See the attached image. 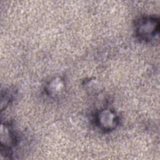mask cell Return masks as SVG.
Instances as JSON below:
<instances>
[{
  "label": "cell",
  "instance_id": "obj_1",
  "mask_svg": "<svg viewBox=\"0 0 160 160\" xmlns=\"http://www.w3.org/2000/svg\"><path fill=\"white\" fill-rule=\"evenodd\" d=\"M159 19L156 16L139 18L135 23V34L141 41L150 42L158 36Z\"/></svg>",
  "mask_w": 160,
  "mask_h": 160
},
{
  "label": "cell",
  "instance_id": "obj_2",
  "mask_svg": "<svg viewBox=\"0 0 160 160\" xmlns=\"http://www.w3.org/2000/svg\"><path fill=\"white\" fill-rule=\"evenodd\" d=\"M95 123L99 129L108 132L114 130L119 125V116L110 108H103L98 111L95 115Z\"/></svg>",
  "mask_w": 160,
  "mask_h": 160
},
{
  "label": "cell",
  "instance_id": "obj_3",
  "mask_svg": "<svg viewBox=\"0 0 160 160\" xmlns=\"http://www.w3.org/2000/svg\"><path fill=\"white\" fill-rule=\"evenodd\" d=\"M0 141L1 153L10 158L12 155L13 148L17 145L18 139L13 128L8 122H1Z\"/></svg>",
  "mask_w": 160,
  "mask_h": 160
},
{
  "label": "cell",
  "instance_id": "obj_4",
  "mask_svg": "<svg viewBox=\"0 0 160 160\" xmlns=\"http://www.w3.org/2000/svg\"><path fill=\"white\" fill-rule=\"evenodd\" d=\"M66 89V82L61 76H56L49 80L45 86L46 94L52 99H58L63 94Z\"/></svg>",
  "mask_w": 160,
  "mask_h": 160
},
{
  "label": "cell",
  "instance_id": "obj_5",
  "mask_svg": "<svg viewBox=\"0 0 160 160\" xmlns=\"http://www.w3.org/2000/svg\"><path fill=\"white\" fill-rule=\"evenodd\" d=\"M14 94V90L11 89V88L6 89L4 91H2L1 102V111H3L4 109H6L11 102V101H12Z\"/></svg>",
  "mask_w": 160,
  "mask_h": 160
}]
</instances>
